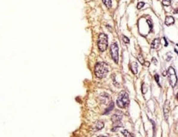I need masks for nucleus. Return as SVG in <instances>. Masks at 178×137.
<instances>
[{"mask_svg":"<svg viewBox=\"0 0 178 137\" xmlns=\"http://www.w3.org/2000/svg\"><path fill=\"white\" fill-rule=\"evenodd\" d=\"M167 75V72L165 71L164 73H163V76H166Z\"/></svg>","mask_w":178,"mask_h":137,"instance_id":"nucleus-24","label":"nucleus"},{"mask_svg":"<svg viewBox=\"0 0 178 137\" xmlns=\"http://www.w3.org/2000/svg\"><path fill=\"white\" fill-rule=\"evenodd\" d=\"M110 54L113 61L118 64L119 61V48L116 42L110 45Z\"/></svg>","mask_w":178,"mask_h":137,"instance_id":"nucleus-5","label":"nucleus"},{"mask_svg":"<svg viewBox=\"0 0 178 137\" xmlns=\"http://www.w3.org/2000/svg\"><path fill=\"white\" fill-rule=\"evenodd\" d=\"M162 3L165 6H169L171 4V0H163Z\"/></svg>","mask_w":178,"mask_h":137,"instance_id":"nucleus-15","label":"nucleus"},{"mask_svg":"<svg viewBox=\"0 0 178 137\" xmlns=\"http://www.w3.org/2000/svg\"><path fill=\"white\" fill-rule=\"evenodd\" d=\"M121 132H122V134L124 136H125V137H131V136H132V135H131L128 131H127V130L122 131Z\"/></svg>","mask_w":178,"mask_h":137,"instance_id":"nucleus-13","label":"nucleus"},{"mask_svg":"<svg viewBox=\"0 0 178 137\" xmlns=\"http://www.w3.org/2000/svg\"><path fill=\"white\" fill-rule=\"evenodd\" d=\"M164 39H165V47H167L168 46V42H167V41H166V38H164Z\"/></svg>","mask_w":178,"mask_h":137,"instance_id":"nucleus-23","label":"nucleus"},{"mask_svg":"<svg viewBox=\"0 0 178 137\" xmlns=\"http://www.w3.org/2000/svg\"><path fill=\"white\" fill-rule=\"evenodd\" d=\"M102 123H104L103 122H99L98 123H97V124H96V128H97V130H99V129H102L103 128H104V125H101V124H102Z\"/></svg>","mask_w":178,"mask_h":137,"instance_id":"nucleus-14","label":"nucleus"},{"mask_svg":"<svg viewBox=\"0 0 178 137\" xmlns=\"http://www.w3.org/2000/svg\"><path fill=\"white\" fill-rule=\"evenodd\" d=\"M109 70V66L105 62H99L95 66V74L99 78H105Z\"/></svg>","mask_w":178,"mask_h":137,"instance_id":"nucleus-1","label":"nucleus"},{"mask_svg":"<svg viewBox=\"0 0 178 137\" xmlns=\"http://www.w3.org/2000/svg\"><path fill=\"white\" fill-rule=\"evenodd\" d=\"M114 107H115V104H114V103H113V102H112V103L109 104V107L107 108L106 109V110H105L104 114H107L110 111H112V110H113V108H114Z\"/></svg>","mask_w":178,"mask_h":137,"instance_id":"nucleus-11","label":"nucleus"},{"mask_svg":"<svg viewBox=\"0 0 178 137\" xmlns=\"http://www.w3.org/2000/svg\"><path fill=\"white\" fill-rule=\"evenodd\" d=\"M116 103L118 106L119 108H126L128 105L130 103L129 96L127 93H126L124 91H121L119 94Z\"/></svg>","mask_w":178,"mask_h":137,"instance_id":"nucleus-2","label":"nucleus"},{"mask_svg":"<svg viewBox=\"0 0 178 137\" xmlns=\"http://www.w3.org/2000/svg\"><path fill=\"white\" fill-rule=\"evenodd\" d=\"M167 74L168 75V79H169L170 85L173 88L175 87V86L177 85L178 79H177L175 68L173 67H169L167 72Z\"/></svg>","mask_w":178,"mask_h":137,"instance_id":"nucleus-3","label":"nucleus"},{"mask_svg":"<svg viewBox=\"0 0 178 137\" xmlns=\"http://www.w3.org/2000/svg\"><path fill=\"white\" fill-rule=\"evenodd\" d=\"M144 2H139L138 3V4H137V8L138 9H141V8H142V7H144Z\"/></svg>","mask_w":178,"mask_h":137,"instance_id":"nucleus-17","label":"nucleus"},{"mask_svg":"<svg viewBox=\"0 0 178 137\" xmlns=\"http://www.w3.org/2000/svg\"><path fill=\"white\" fill-rule=\"evenodd\" d=\"M130 66H131L130 68H131V70L132 72L134 75H136L138 72V68H139V65H138L137 63L133 62Z\"/></svg>","mask_w":178,"mask_h":137,"instance_id":"nucleus-8","label":"nucleus"},{"mask_svg":"<svg viewBox=\"0 0 178 137\" xmlns=\"http://www.w3.org/2000/svg\"><path fill=\"white\" fill-rule=\"evenodd\" d=\"M107 36L105 34H101L99 35L98 41V45L99 49L101 51L104 52L106 51L107 47Z\"/></svg>","mask_w":178,"mask_h":137,"instance_id":"nucleus-4","label":"nucleus"},{"mask_svg":"<svg viewBox=\"0 0 178 137\" xmlns=\"http://www.w3.org/2000/svg\"><path fill=\"white\" fill-rule=\"evenodd\" d=\"M154 78H155V80L158 83V84L160 85V84H159V76L157 75V74H156L154 75Z\"/></svg>","mask_w":178,"mask_h":137,"instance_id":"nucleus-19","label":"nucleus"},{"mask_svg":"<svg viewBox=\"0 0 178 137\" xmlns=\"http://www.w3.org/2000/svg\"><path fill=\"white\" fill-rule=\"evenodd\" d=\"M123 41H124V42L125 43H126V44H129V43H130V39H129V38H127V37L125 36H123Z\"/></svg>","mask_w":178,"mask_h":137,"instance_id":"nucleus-18","label":"nucleus"},{"mask_svg":"<svg viewBox=\"0 0 178 137\" xmlns=\"http://www.w3.org/2000/svg\"><path fill=\"white\" fill-rule=\"evenodd\" d=\"M175 22V19L172 16H167L165 19V24L167 26H170L173 25Z\"/></svg>","mask_w":178,"mask_h":137,"instance_id":"nucleus-9","label":"nucleus"},{"mask_svg":"<svg viewBox=\"0 0 178 137\" xmlns=\"http://www.w3.org/2000/svg\"><path fill=\"white\" fill-rule=\"evenodd\" d=\"M121 119L122 116L118 113H116L112 116V121L114 125V128L112 129V131H115L116 129L120 128V126H121Z\"/></svg>","mask_w":178,"mask_h":137,"instance_id":"nucleus-6","label":"nucleus"},{"mask_svg":"<svg viewBox=\"0 0 178 137\" xmlns=\"http://www.w3.org/2000/svg\"><path fill=\"white\" fill-rule=\"evenodd\" d=\"M150 65V64L148 62H144V65H145V66H147V67H149Z\"/></svg>","mask_w":178,"mask_h":137,"instance_id":"nucleus-22","label":"nucleus"},{"mask_svg":"<svg viewBox=\"0 0 178 137\" xmlns=\"http://www.w3.org/2000/svg\"><path fill=\"white\" fill-rule=\"evenodd\" d=\"M103 2L107 6V8H110L112 7V1L111 0H103Z\"/></svg>","mask_w":178,"mask_h":137,"instance_id":"nucleus-12","label":"nucleus"},{"mask_svg":"<svg viewBox=\"0 0 178 137\" xmlns=\"http://www.w3.org/2000/svg\"><path fill=\"white\" fill-rule=\"evenodd\" d=\"M163 110H164V114L165 116L166 119H168L169 116V113L170 111V102L169 100H167L165 102L163 107Z\"/></svg>","mask_w":178,"mask_h":137,"instance_id":"nucleus-7","label":"nucleus"},{"mask_svg":"<svg viewBox=\"0 0 178 137\" xmlns=\"http://www.w3.org/2000/svg\"><path fill=\"white\" fill-rule=\"evenodd\" d=\"M160 41L159 38H157V39H155L153 40V41L151 43V47L152 48H154V49H157L159 47V45H160Z\"/></svg>","mask_w":178,"mask_h":137,"instance_id":"nucleus-10","label":"nucleus"},{"mask_svg":"<svg viewBox=\"0 0 178 137\" xmlns=\"http://www.w3.org/2000/svg\"><path fill=\"white\" fill-rule=\"evenodd\" d=\"M152 61H153V63H154V64L155 65H157V59H156V58L153 57V58L152 59Z\"/></svg>","mask_w":178,"mask_h":137,"instance_id":"nucleus-20","label":"nucleus"},{"mask_svg":"<svg viewBox=\"0 0 178 137\" xmlns=\"http://www.w3.org/2000/svg\"><path fill=\"white\" fill-rule=\"evenodd\" d=\"M147 22V23H148V25H149V26H150V28L151 29V28H152V23H151V21L149 20H148Z\"/></svg>","mask_w":178,"mask_h":137,"instance_id":"nucleus-21","label":"nucleus"},{"mask_svg":"<svg viewBox=\"0 0 178 137\" xmlns=\"http://www.w3.org/2000/svg\"><path fill=\"white\" fill-rule=\"evenodd\" d=\"M138 60L140 62V63L142 64V65H144V59L142 57V55H139L138 56Z\"/></svg>","mask_w":178,"mask_h":137,"instance_id":"nucleus-16","label":"nucleus"}]
</instances>
